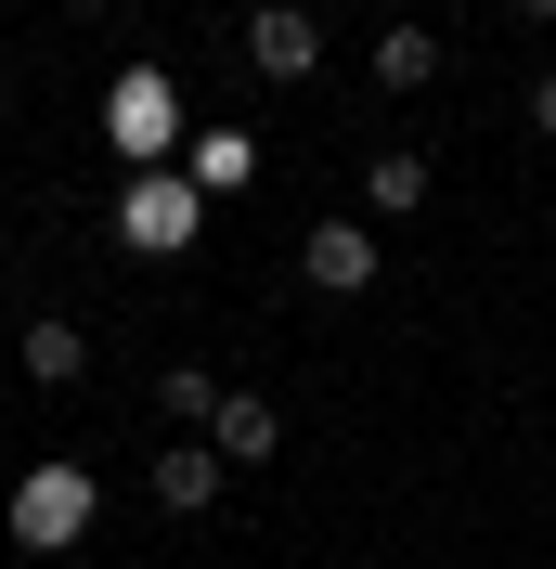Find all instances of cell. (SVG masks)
I'll return each mask as SVG.
<instances>
[{
	"label": "cell",
	"instance_id": "3957f363",
	"mask_svg": "<svg viewBox=\"0 0 556 569\" xmlns=\"http://www.w3.org/2000/svg\"><path fill=\"white\" fill-rule=\"evenodd\" d=\"M208 233V194L181 169H130V194H117V247H142V259H181Z\"/></svg>",
	"mask_w": 556,
	"mask_h": 569
},
{
	"label": "cell",
	"instance_id": "7a4b0ae2",
	"mask_svg": "<svg viewBox=\"0 0 556 569\" xmlns=\"http://www.w3.org/2000/svg\"><path fill=\"white\" fill-rule=\"evenodd\" d=\"M105 142L130 156V169H181V142H195V130H181V91H169V66H130V78L105 91Z\"/></svg>",
	"mask_w": 556,
	"mask_h": 569
},
{
	"label": "cell",
	"instance_id": "277c9868",
	"mask_svg": "<svg viewBox=\"0 0 556 569\" xmlns=\"http://www.w3.org/2000/svg\"><path fill=\"white\" fill-rule=\"evenodd\" d=\"M246 66H259V78H311V66H324V13L259 0V13H246Z\"/></svg>",
	"mask_w": 556,
	"mask_h": 569
},
{
	"label": "cell",
	"instance_id": "4fadbf2b",
	"mask_svg": "<svg viewBox=\"0 0 556 569\" xmlns=\"http://www.w3.org/2000/svg\"><path fill=\"white\" fill-rule=\"evenodd\" d=\"M530 117H544V130H556V78H544V91H530Z\"/></svg>",
	"mask_w": 556,
	"mask_h": 569
},
{
	"label": "cell",
	"instance_id": "6da1fadb",
	"mask_svg": "<svg viewBox=\"0 0 556 569\" xmlns=\"http://www.w3.org/2000/svg\"><path fill=\"white\" fill-rule=\"evenodd\" d=\"M91 518H105V492H91V466H78V453H39L27 479H13V543H27V557L91 543Z\"/></svg>",
	"mask_w": 556,
	"mask_h": 569
},
{
	"label": "cell",
	"instance_id": "5bb4252c",
	"mask_svg": "<svg viewBox=\"0 0 556 569\" xmlns=\"http://www.w3.org/2000/svg\"><path fill=\"white\" fill-rule=\"evenodd\" d=\"M518 13H556V0H518Z\"/></svg>",
	"mask_w": 556,
	"mask_h": 569
},
{
	"label": "cell",
	"instance_id": "9c48e42d",
	"mask_svg": "<svg viewBox=\"0 0 556 569\" xmlns=\"http://www.w3.org/2000/svg\"><path fill=\"white\" fill-rule=\"evenodd\" d=\"M13 362H27L39 389H78V376H91V337H78V323H52V311H39V323H27V350H13Z\"/></svg>",
	"mask_w": 556,
	"mask_h": 569
},
{
	"label": "cell",
	"instance_id": "7c38bea8",
	"mask_svg": "<svg viewBox=\"0 0 556 569\" xmlns=\"http://www.w3.org/2000/svg\"><path fill=\"white\" fill-rule=\"evenodd\" d=\"M376 78L388 91H427V78H440V27H388L376 39Z\"/></svg>",
	"mask_w": 556,
	"mask_h": 569
},
{
	"label": "cell",
	"instance_id": "8fae6325",
	"mask_svg": "<svg viewBox=\"0 0 556 569\" xmlns=\"http://www.w3.org/2000/svg\"><path fill=\"white\" fill-rule=\"evenodd\" d=\"M220 401H234V389H220L208 362H169V376H156V415H169V427H195V440L220 427Z\"/></svg>",
	"mask_w": 556,
	"mask_h": 569
},
{
	"label": "cell",
	"instance_id": "9a60e30c",
	"mask_svg": "<svg viewBox=\"0 0 556 569\" xmlns=\"http://www.w3.org/2000/svg\"><path fill=\"white\" fill-rule=\"evenodd\" d=\"M0 104H13V91H0Z\"/></svg>",
	"mask_w": 556,
	"mask_h": 569
},
{
	"label": "cell",
	"instance_id": "8992f818",
	"mask_svg": "<svg viewBox=\"0 0 556 569\" xmlns=\"http://www.w3.org/2000/svg\"><path fill=\"white\" fill-rule=\"evenodd\" d=\"M220 479H234V466H220L208 440H181V453H156V466H142V492L169 505V518H208V505H220Z\"/></svg>",
	"mask_w": 556,
	"mask_h": 569
},
{
	"label": "cell",
	"instance_id": "ba28073f",
	"mask_svg": "<svg viewBox=\"0 0 556 569\" xmlns=\"http://www.w3.org/2000/svg\"><path fill=\"white\" fill-rule=\"evenodd\" d=\"M181 181H195V194H246V181H259V142L246 130H195L181 142Z\"/></svg>",
	"mask_w": 556,
	"mask_h": 569
},
{
	"label": "cell",
	"instance_id": "5b68a950",
	"mask_svg": "<svg viewBox=\"0 0 556 569\" xmlns=\"http://www.w3.org/2000/svg\"><path fill=\"white\" fill-rule=\"evenodd\" d=\"M298 284L363 298V284H376V233H363V220H311V233H298Z\"/></svg>",
	"mask_w": 556,
	"mask_h": 569
},
{
	"label": "cell",
	"instance_id": "52a82bcc",
	"mask_svg": "<svg viewBox=\"0 0 556 569\" xmlns=\"http://www.w3.org/2000/svg\"><path fill=\"white\" fill-rule=\"evenodd\" d=\"M208 453H220V466H272V453H285V415H272L259 389H234L220 427H208Z\"/></svg>",
	"mask_w": 556,
	"mask_h": 569
},
{
	"label": "cell",
	"instance_id": "30bf717a",
	"mask_svg": "<svg viewBox=\"0 0 556 569\" xmlns=\"http://www.w3.org/2000/svg\"><path fill=\"white\" fill-rule=\"evenodd\" d=\"M427 181H440V169H427L415 142H388L376 169H363V194H376V220H415V208H427Z\"/></svg>",
	"mask_w": 556,
	"mask_h": 569
}]
</instances>
